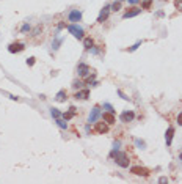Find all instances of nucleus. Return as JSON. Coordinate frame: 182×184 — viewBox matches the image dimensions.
I'll use <instances>...</instances> for the list:
<instances>
[{
	"label": "nucleus",
	"mask_w": 182,
	"mask_h": 184,
	"mask_svg": "<svg viewBox=\"0 0 182 184\" xmlns=\"http://www.w3.org/2000/svg\"><path fill=\"white\" fill-rule=\"evenodd\" d=\"M88 96H90V90H80V91H77L75 93V99H86Z\"/></svg>",
	"instance_id": "4468645a"
},
{
	"label": "nucleus",
	"mask_w": 182,
	"mask_h": 184,
	"mask_svg": "<svg viewBox=\"0 0 182 184\" xmlns=\"http://www.w3.org/2000/svg\"><path fill=\"white\" fill-rule=\"evenodd\" d=\"M25 49V46L22 43H13V44H10L8 46V51L11 52V54H14V52H22Z\"/></svg>",
	"instance_id": "423d86ee"
},
{
	"label": "nucleus",
	"mask_w": 182,
	"mask_h": 184,
	"mask_svg": "<svg viewBox=\"0 0 182 184\" xmlns=\"http://www.w3.org/2000/svg\"><path fill=\"white\" fill-rule=\"evenodd\" d=\"M119 2H124V0H119Z\"/></svg>",
	"instance_id": "473e14b6"
},
{
	"label": "nucleus",
	"mask_w": 182,
	"mask_h": 184,
	"mask_svg": "<svg viewBox=\"0 0 182 184\" xmlns=\"http://www.w3.org/2000/svg\"><path fill=\"white\" fill-rule=\"evenodd\" d=\"M178 123L182 126V112H181V113H179V116H178Z\"/></svg>",
	"instance_id": "c85d7f7f"
},
{
	"label": "nucleus",
	"mask_w": 182,
	"mask_h": 184,
	"mask_svg": "<svg viewBox=\"0 0 182 184\" xmlns=\"http://www.w3.org/2000/svg\"><path fill=\"white\" fill-rule=\"evenodd\" d=\"M119 118H121V121H123V123H130L132 120L135 118V113L132 112V110H126V112L121 113Z\"/></svg>",
	"instance_id": "39448f33"
},
{
	"label": "nucleus",
	"mask_w": 182,
	"mask_h": 184,
	"mask_svg": "<svg viewBox=\"0 0 182 184\" xmlns=\"http://www.w3.org/2000/svg\"><path fill=\"white\" fill-rule=\"evenodd\" d=\"M130 171L134 175H137V176H145V178L149 176V173H151V171L148 170V169H145V167H132Z\"/></svg>",
	"instance_id": "7ed1b4c3"
},
{
	"label": "nucleus",
	"mask_w": 182,
	"mask_h": 184,
	"mask_svg": "<svg viewBox=\"0 0 182 184\" xmlns=\"http://www.w3.org/2000/svg\"><path fill=\"white\" fill-rule=\"evenodd\" d=\"M159 183H168V180H167V178H165V176H162L160 180H159Z\"/></svg>",
	"instance_id": "c756f323"
},
{
	"label": "nucleus",
	"mask_w": 182,
	"mask_h": 184,
	"mask_svg": "<svg viewBox=\"0 0 182 184\" xmlns=\"http://www.w3.org/2000/svg\"><path fill=\"white\" fill-rule=\"evenodd\" d=\"M102 118H104V121H105L107 124H115V123H116V118H115V115L112 112L102 113Z\"/></svg>",
	"instance_id": "1a4fd4ad"
},
{
	"label": "nucleus",
	"mask_w": 182,
	"mask_h": 184,
	"mask_svg": "<svg viewBox=\"0 0 182 184\" xmlns=\"http://www.w3.org/2000/svg\"><path fill=\"white\" fill-rule=\"evenodd\" d=\"M140 8H130L129 11H126V13H124V16H123V18L124 19H129V18H135V16L137 14H140Z\"/></svg>",
	"instance_id": "9d476101"
},
{
	"label": "nucleus",
	"mask_w": 182,
	"mask_h": 184,
	"mask_svg": "<svg viewBox=\"0 0 182 184\" xmlns=\"http://www.w3.org/2000/svg\"><path fill=\"white\" fill-rule=\"evenodd\" d=\"M151 5H152V0H143L141 8H143V10H149V8H151Z\"/></svg>",
	"instance_id": "dca6fc26"
},
{
	"label": "nucleus",
	"mask_w": 182,
	"mask_h": 184,
	"mask_svg": "<svg viewBox=\"0 0 182 184\" xmlns=\"http://www.w3.org/2000/svg\"><path fill=\"white\" fill-rule=\"evenodd\" d=\"M57 123H58V126H60V127H63V129H66V123H64L61 118H58V120H57Z\"/></svg>",
	"instance_id": "412c9836"
},
{
	"label": "nucleus",
	"mask_w": 182,
	"mask_h": 184,
	"mask_svg": "<svg viewBox=\"0 0 182 184\" xmlns=\"http://www.w3.org/2000/svg\"><path fill=\"white\" fill-rule=\"evenodd\" d=\"M173 135H174V127H168V129H167V134H165V140H167V145H168V146L171 145Z\"/></svg>",
	"instance_id": "f8f14e48"
},
{
	"label": "nucleus",
	"mask_w": 182,
	"mask_h": 184,
	"mask_svg": "<svg viewBox=\"0 0 182 184\" xmlns=\"http://www.w3.org/2000/svg\"><path fill=\"white\" fill-rule=\"evenodd\" d=\"M68 30H69V33H72V35L77 38V40H83V35H85V32H83V29H80L79 25H75V24H71V25H68Z\"/></svg>",
	"instance_id": "f03ea898"
},
{
	"label": "nucleus",
	"mask_w": 182,
	"mask_h": 184,
	"mask_svg": "<svg viewBox=\"0 0 182 184\" xmlns=\"http://www.w3.org/2000/svg\"><path fill=\"white\" fill-rule=\"evenodd\" d=\"M110 11H112V7H108V5H105V7H104V8L101 10V14H99V18H97V22H99V24H102L104 21H107V19H108Z\"/></svg>",
	"instance_id": "20e7f679"
},
{
	"label": "nucleus",
	"mask_w": 182,
	"mask_h": 184,
	"mask_svg": "<svg viewBox=\"0 0 182 184\" xmlns=\"http://www.w3.org/2000/svg\"><path fill=\"white\" fill-rule=\"evenodd\" d=\"M68 19L71 21V22H79L80 19H82V13L79 10H72L69 13V16H68Z\"/></svg>",
	"instance_id": "6e6552de"
},
{
	"label": "nucleus",
	"mask_w": 182,
	"mask_h": 184,
	"mask_svg": "<svg viewBox=\"0 0 182 184\" xmlns=\"http://www.w3.org/2000/svg\"><path fill=\"white\" fill-rule=\"evenodd\" d=\"M140 44H141V43L138 41V43H137V44H134V46H132V47L129 49V51H130V52H132V51H135V49H137V47H138V46H140Z\"/></svg>",
	"instance_id": "a878e982"
},
{
	"label": "nucleus",
	"mask_w": 182,
	"mask_h": 184,
	"mask_svg": "<svg viewBox=\"0 0 182 184\" xmlns=\"http://www.w3.org/2000/svg\"><path fill=\"white\" fill-rule=\"evenodd\" d=\"M82 85H83L82 82H74V85H72V87H74V88H80Z\"/></svg>",
	"instance_id": "bb28decb"
},
{
	"label": "nucleus",
	"mask_w": 182,
	"mask_h": 184,
	"mask_svg": "<svg viewBox=\"0 0 182 184\" xmlns=\"http://www.w3.org/2000/svg\"><path fill=\"white\" fill-rule=\"evenodd\" d=\"M138 2H140V0H129V3H130V5H137Z\"/></svg>",
	"instance_id": "7c9ffc66"
},
{
	"label": "nucleus",
	"mask_w": 182,
	"mask_h": 184,
	"mask_svg": "<svg viewBox=\"0 0 182 184\" xmlns=\"http://www.w3.org/2000/svg\"><path fill=\"white\" fill-rule=\"evenodd\" d=\"M99 115H101V110H99V107H94L93 109V112L90 115V118H88V121L90 123H96V120L99 118Z\"/></svg>",
	"instance_id": "ddd939ff"
},
{
	"label": "nucleus",
	"mask_w": 182,
	"mask_h": 184,
	"mask_svg": "<svg viewBox=\"0 0 182 184\" xmlns=\"http://www.w3.org/2000/svg\"><path fill=\"white\" fill-rule=\"evenodd\" d=\"M104 107H105V109L108 110V112H112V113L115 112V110H113V107H112V105H110V104H104Z\"/></svg>",
	"instance_id": "b1692460"
},
{
	"label": "nucleus",
	"mask_w": 182,
	"mask_h": 184,
	"mask_svg": "<svg viewBox=\"0 0 182 184\" xmlns=\"http://www.w3.org/2000/svg\"><path fill=\"white\" fill-rule=\"evenodd\" d=\"M121 10V2H115L112 5V11H119Z\"/></svg>",
	"instance_id": "aec40b11"
},
{
	"label": "nucleus",
	"mask_w": 182,
	"mask_h": 184,
	"mask_svg": "<svg viewBox=\"0 0 182 184\" xmlns=\"http://www.w3.org/2000/svg\"><path fill=\"white\" fill-rule=\"evenodd\" d=\"M77 72H79L80 77H85V76L90 74V66L85 65V63H80L79 66H77Z\"/></svg>",
	"instance_id": "0eeeda50"
},
{
	"label": "nucleus",
	"mask_w": 182,
	"mask_h": 184,
	"mask_svg": "<svg viewBox=\"0 0 182 184\" xmlns=\"http://www.w3.org/2000/svg\"><path fill=\"white\" fill-rule=\"evenodd\" d=\"M50 113H52V116L55 120H58V118H61V113L58 112V109H50Z\"/></svg>",
	"instance_id": "f3484780"
},
{
	"label": "nucleus",
	"mask_w": 182,
	"mask_h": 184,
	"mask_svg": "<svg viewBox=\"0 0 182 184\" xmlns=\"http://www.w3.org/2000/svg\"><path fill=\"white\" fill-rule=\"evenodd\" d=\"M96 132H99V134H105L107 131H108V124L107 123H96Z\"/></svg>",
	"instance_id": "9b49d317"
},
{
	"label": "nucleus",
	"mask_w": 182,
	"mask_h": 184,
	"mask_svg": "<svg viewBox=\"0 0 182 184\" xmlns=\"http://www.w3.org/2000/svg\"><path fill=\"white\" fill-rule=\"evenodd\" d=\"M74 110H75L74 107H71V112H68V113H64V115H63V118H64V120H71V118H72V116H74V113H75V112H74Z\"/></svg>",
	"instance_id": "a211bd4d"
},
{
	"label": "nucleus",
	"mask_w": 182,
	"mask_h": 184,
	"mask_svg": "<svg viewBox=\"0 0 182 184\" xmlns=\"http://www.w3.org/2000/svg\"><path fill=\"white\" fill-rule=\"evenodd\" d=\"M118 94H119V96H121V98H123V99H129V98H127V96H126V94H124L123 91H121V90L118 91Z\"/></svg>",
	"instance_id": "cd10ccee"
},
{
	"label": "nucleus",
	"mask_w": 182,
	"mask_h": 184,
	"mask_svg": "<svg viewBox=\"0 0 182 184\" xmlns=\"http://www.w3.org/2000/svg\"><path fill=\"white\" fill-rule=\"evenodd\" d=\"M33 63H35V57H30L29 60H27V65H30V66H31Z\"/></svg>",
	"instance_id": "393cba45"
},
{
	"label": "nucleus",
	"mask_w": 182,
	"mask_h": 184,
	"mask_svg": "<svg viewBox=\"0 0 182 184\" xmlns=\"http://www.w3.org/2000/svg\"><path fill=\"white\" fill-rule=\"evenodd\" d=\"M83 46H85V49H91L93 46H94V41H93L91 38H85V40H83Z\"/></svg>",
	"instance_id": "2eb2a0df"
},
{
	"label": "nucleus",
	"mask_w": 182,
	"mask_h": 184,
	"mask_svg": "<svg viewBox=\"0 0 182 184\" xmlns=\"http://www.w3.org/2000/svg\"><path fill=\"white\" fill-rule=\"evenodd\" d=\"M20 32H22V33H25V32H30V25H29V24H25V25L20 29Z\"/></svg>",
	"instance_id": "4be33fe9"
},
{
	"label": "nucleus",
	"mask_w": 182,
	"mask_h": 184,
	"mask_svg": "<svg viewBox=\"0 0 182 184\" xmlns=\"http://www.w3.org/2000/svg\"><path fill=\"white\" fill-rule=\"evenodd\" d=\"M64 98H66V91H64V90H61L60 93H57V101L61 102V101H64Z\"/></svg>",
	"instance_id": "6ab92c4d"
},
{
	"label": "nucleus",
	"mask_w": 182,
	"mask_h": 184,
	"mask_svg": "<svg viewBox=\"0 0 182 184\" xmlns=\"http://www.w3.org/2000/svg\"><path fill=\"white\" fill-rule=\"evenodd\" d=\"M115 156V160H116V164L119 167H123V169H126V167H129V159H127V154L126 153H121V151H116V153H112Z\"/></svg>",
	"instance_id": "f257e3e1"
},
{
	"label": "nucleus",
	"mask_w": 182,
	"mask_h": 184,
	"mask_svg": "<svg viewBox=\"0 0 182 184\" xmlns=\"http://www.w3.org/2000/svg\"><path fill=\"white\" fill-rule=\"evenodd\" d=\"M179 160H182V153L179 154Z\"/></svg>",
	"instance_id": "2f4dec72"
},
{
	"label": "nucleus",
	"mask_w": 182,
	"mask_h": 184,
	"mask_svg": "<svg viewBox=\"0 0 182 184\" xmlns=\"http://www.w3.org/2000/svg\"><path fill=\"white\" fill-rule=\"evenodd\" d=\"M174 3H176V8H179V10L182 11V0H176Z\"/></svg>",
	"instance_id": "5701e85b"
}]
</instances>
